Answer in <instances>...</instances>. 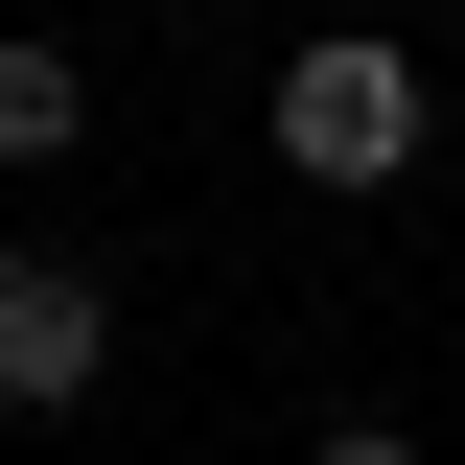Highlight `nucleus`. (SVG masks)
Segmentation results:
<instances>
[{
    "mask_svg": "<svg viewBox=\"0 0 465 465\" xmlns=\"http://www.w3.org/2000/svg\"><path fill=\"white\" fill-rule=\"evenodd\" d=\"M280 163L302 186H419V47L396 24H326V47L280 70Z\"/></svg>",
    "mask_w": 465,
    "mask_h": 465,
    "instance_id": "f257e3e1",
    "label": "nucleus"
},
{
    "mask_svg": "<svg viewBox=\"0 0 465 465\" xmlns=\"http://www.w3.org/2000/svg\"><path fill=\"white\" fill-rule=\"evenodd\" d=\"M94 372H116V302L70 280V256H24V232H0V396H24V419H70Z\"/></svg>",
    "mask_w": 465,
    "mask_h": 465,
    "instance_id": "f03ea898",
    "label": "nucleus"
},
{
    "mask_svg": "<svg viewBox=\"0 0 465 465\" xmlns=\"http://www.w3.org/2000/svg\"><path fill=\"white\" fill-rule=\"evenodd\" d=\"M70 116H94V94H70V47H0V163H70Z\"/></svg>",
    "mask_w": 465,
    "mask_h": 465,
    "instance_id": "7ed1b4c3",
    "label": "nucleus"
},
{
    "mask_svg": "<svg viewBox=\"0 0 465 465\" xmlns=\"http://www.w3.org/2000/svg\"><path fill=\"white\" fill-rule=\"evenodd\" d=\"M302 465H419V442H396V419H349V442H302Z\"/></svg>",
    "mask_w": 465,
    "mask_h": 465,
    "instance_id": "20e7f679",
    "label": "nucleus"
}]
</instances>
